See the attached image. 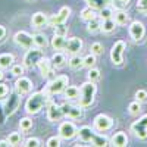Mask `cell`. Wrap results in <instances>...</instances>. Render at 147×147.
Wrapping results in <instances>:
<instances>
[{
    "label": "cell",
    "mask_w": 147,
    "mask_h": 147,
    "mask_svg": "<svg viewBox=\"0 0 147 147\" xmlns=\"http://www.w3.org/2000/svg\"><path fill=\"white\" fill-rule=\"evenodd\" d=\"M87 31H88V32H99V31H102V21L97 19V18L88 21V24H87Z\"/></svg>",
    "instance_id": "cell-31"
},
{
    "label": "cell",
    "mask_w": 147,
    "mask_h": 147,
    "mask_svg": "<svg viewBox=\"0 0 147 147\" xmlns=\"http://www.w3.org/2000/svg\"><path fill=\"white\" fill-rule=\"evenodd\" d=\"M78 134V129L75 127V124L71 121H65L59 125V137L63 140H71Z\"/></svg>",
    "instance_id": "cell-9"
},
{
    "label": "cell",
    "mask_w": 147,
    "mask_h": 147,
    "mask_svg": "<svg viewBox=\"0 0 147 147\" xmlns=\"http://www.w3.org/2000/svg\"><path fill=\"white\" fill-rule=\"evenodd\" d=\"M128 144V137L124 131L115 132L113 137L110 138V146H116V147H125Z\"/></svg>",
    "instance_id": "cell-20"
},
{
    "label": "cell",
    "mask_w": 147,
    "mask_h": 147,
    "mask_svg": "<svg viewBox=\"0 0 147 147\" xmlns=\"http://www.w3.org/2000/svg\"><path fill=\"white\" fill-rule=\"evenodd\" d=\"M10 146H21L22 144V134L21 132H12L7 137Z\"/></svg>",
    "instance_id": "cell-32"
},
{
    "label": "cell",
    "mask_w": 147,
    "mask_h": 147,
    "mask_svg": "<svg viewBox=\"0 0 147 147\" xmlns=\"http://www.w3.org/2000/svg\"><path fill=\"white\" fill-rule=\"evenodd\" d=\"M87 77H88V81H97L100 78V71L96 69V68H90Z\"/></svg>",
    "instance_id": "cell-37"
},
{
    "label": "cell",
    "mask_w": 147,
    "mask_h": 147,
    "mask_svg": "<svg viewBox=\"0 0 147 147\" xmlns=\"http://www.w3.org/2000/svg\"><path fill=\"white\" fill-rule=\"evenodd\" d=\"M31 88H32V81L30 78L24 77V75L22 77H18V80L15 82V91L18 94H21V96L28 94L31 91Z\"/></svg>",
    "instance_id": "cell-14"
},
{
    "label": "cell",
    "mask_w": 147,
    "mask_h": 147,
    "mask_svg": "<svg viewBox=\"0 0 147 147\" xmlns=\"http://www.w3.org/2000/svg\"><path fill=\"white\" fill-rule=\"evenodd\" d=\"M136 100L140 102V103L147 102V91H146V90H138V91L136 93Z\"/></svg>",
    "instance_id": "cell-42"
},
{
    "label": "cell",
    "mask_w": 147,
    "mask_h": 147,
    "mask_svg": "<svg viewBox=\"0 0 147 147\" xmlns=\"http://www.w3.org/2000/svg\"><path fill=\"white\" fill-rule=\"evenodd\" d=\"M78 138L84 143H91L93 146H97V147H106V146H110V141L106 136H100V134L94 132V129H91V127H81L78 129Z\"/></svg>",
    "instance_id": "cell-1"
},
{
    "label": "cell",
    "mask_w": 147,
    "mask_h": 147,
    "mask_svg": "<svg viewBox=\"0 0 147 147\" xmlns=\"http://www.w3.org/2000/svg\"><path fill=\"white\" fill-rule=\"evenodd\" d=\"M24 68L25 66H21V65H12V75H15V77H22L24 75Z\"/></svg>",
    "instance_id": "cell-40"
},
{
    "label": "cell",
    "mask_w": 147,
    "mask_h": 147,
    "mask_svg": "<svg viewBox=\"0 0 147 147\" xmlns=\"http://www.w3.org/2000/svg\"><path fill=\"white\" fill-rule=\"evenodd\" d=\"M69 15H71V9L68 6H63L56 15H53L52 18H49V27L55 28L56 25H59V24H65L66 19L69 18Z\"/></svg>",
    "instance_id": "cell-13"
},
{
    "label": "cell",
    "mask_w": 147,
    "mask_h": 147,
    "mask_svg": "<svg viewBox=\"0 0 147 147\" xmlns=\"http://www.w3.org/2000/svg\"><path fill=\"white\" fill-rule=\"evenodd\" d=\"M22 146H27V147H38V146H41V144H40V140H38V138H28L27 141H24Z\"/></svg>",
    "instance_id": "cell-43"
},
{
    "label": "cell",
    "mask_w": 147,
    "mask_h": 147,
    "mask_svg": "<svg viewBox=\"0 0 147 147\" xmlns=\"http://www.w3.org/2000/svg\"><path fill=\"white\" fill-rule=\"evenodd\" d=\"M116 21L112 19V18H109V19H105L102 21V31L103 32H112L115 28H116Z\"/></svg>",
    "instance_id": "cell-30"
},
{
    "label": "cell",
    "mask_w": 147,
    "mask_h": 147,
    "mask_svg": "<svg viewBox=\"0 0 147 147\" xmlns=\"http://www.w3.org/2000/svg\"><path fill=\"white\" fill-rule=\"evenodd\" d=\"M3 77H5V75H3V69L0 68V80H3Z\"/></svg>",
    "instance_id": "cell-49"
},
{
    "label": "cell",
    "mask_w": 147,
    "mask_h": 147,
    "mask_svg": "<svg viewBox=\"0 0 147 147\" xmlns=\"http://www.w3.org/2000/svg\"><path fill=\"white\" fill-rule=\"evenodd\" d=\"M131 132H134V136L140 140L147 138V115H143L138 121H136L131 125Z\"/></svg>",
    "instance_id": "cell-7"
},
{
    "label": "cell",
    "mask_w": 147,
    "mask_h": 147,
    "mask_svg": "<svg viewBox=\"0 0 147 147\" xmlns=\"http://www.w3.org/2000/svg\"><path fill=\"white\" fill-rule=\"evenodd\" d=\"M97 18V13H96V9H93L91 6H87L85 9L81 10V19L85 21V22H88L91 19Z\"/></svg>",
    "instance_id": "cell-26"
},
{
    "label": "cell",
    "mask_w": 147,
    "mask_h": 147,
    "mask_svg": "<svg viewBox=\"0 0 147 147\" xmlns=\"http://www.w3.org/2000/svg\"><path fill=\"white\" fill-rule=\"evenodd\" d=\"M5 119H6L5 109H3V105H0V125H3V124H5Z\"/></svg>",
    "instance_id": "cell-46"
},
{
    "label": "cell",
    "mask_w": 147,
    "mask_h": 147,
    "mask_svg": "<svg viewBox=\"0 0 147 147\" xmlns=\"http://www.w3.org/2000/svg\"><path fill=\"white\" fill-rule=\"evenodd\" d=\"M44 55H43V52L40 50V47H31V49H28L27 50V53H25V56H24V66L25 68H34V66H37V63L40 62V59L43 57Z\"/></svg>",
    "instance_id": "cell-5"
},
{
    "label": "cell",
    "mask_w": 147,
    "mask_h": 147,
    "mask_svg": "<svg viewBox=\"0 0 147 147\" xmlns=\"http://www.w3.org/2000/svg\"><path fill=\"white\" fill-rule=\"evenodd\" d=\"M113 15H115V13H113V10H112V7H110V6H106V7L100 9V12H99V16H100V19H102V21L112 18Z\"/></svg>",
    "instance_id": "cell-34"
},
{
    "label": "cell",
    "mask_w": 147,
    "mask_h": 147,
    "mask_svg": "<svg viewBox=\"0 0 147 147\" xmlns=\"http://www.w3.org/2000/svg\"><path fill=\"white\" fill-rule=\"evenodd\" d=\"M19 128H21V131H24V132L30 131V129L32 128V119H30V118H22V119L19 121Z\"/></svg>",
    "instance_id": "cell-33"
},
{
    "label": "cell",
    "mask_w": 147,
    "mask_h": 147,
    "mask_svg": "<svg viewBox=\"0 0 147 147\" xmlns=\"http://www.w3.org/2000/svg\"><path fill=\"white\" fill-rule=\"evenodd\" d=\"M65 97L68 100H72V99H78L80 97V88L75 87V85H68V87L65 88Z\"/></svg>",
    "instance_id": "cell-27"
},
{
    "label": "cell",
    "mask_w": 147,
    "mask_h": 147,
    "mask_svg": "<svg viewBox=\"0 0 147 147\" xmlns=\"http://www.w3.org/2000/svg\"><path fill=\"white\" fill-rule=\"evenodd\" d=\"M50 60H52V65H53L55 69L62 68V66H65V63H66V57H65V55H63V53H60V52H56V53L52 56Z\"/></svg>",
    "instance_id": "cell-22"
},
{
    "label": "cell",
    "mask_w": 147,
    "mask_h": 147,
    "mask_svg": "<svg viewBox=\"0 0 147 147\" xmlns=\"http://www.w3.org/2000/svg\"><path fill=\"white\" fill-rule=\"evenodd\" d=\"M31 25L37 30L44 28V27L49 25V18L43 13V12H37V13H34L32 18H31Z\"/></svg>",
    "instance_id": "cell-19"
},
{
    "label": "cell",
    "mask_w": 147,
    "mask_h": 147,
    "mask_svg": "<svg viewBox=\"0 0 147 147\" xmlns=\"http://www.w3.org/2000/svg\"><path fill=\"white\" fill-rule=\"evenodd\" d=\"M34 37V44H35V47H40V49H46L47 46H49V41H47V37L44 35V34H34L32 35Z\"/></svg>",
    "instance_id": "cell-28"
},
{
    "label": "cell",
    "mask_w": 147,
    "mask_h": 147,
    "mask_svg": "<svg viewBox=\"0 0 147 147\" xmlns=\"http://www.w3.org/2000/svg\"><path fill=\"white\" fill-rule=\"evenodd\" d=\"M140 110H141V103L140 102H132V103H129V106H128V112L131 113V115H138L140 113Z\"/></svg>",
    "instance_id": "cell-35"
},
{
    "label": "cell",
    "mask_w": 147,
    "mask_h": 147,
    "mask_svg": "<svg viewBox=\"0 0 147 147\" xmlns=\"http://www.w3.org/2000/svg\"><path fill=\"white\" fill-rule=\"evenodd\" d=\"M60 106H62L65 116H68L71 119H82L84 118V110H82L81 106H74L71 103H63Z\"/></svg>",
    "instance_id": "cell-12"
},
{
    "label": "cell",
    "mask_w": 147,
    "mask_h": 147,
    "mask_svg": "<svg viewBox=\"0 0 147 147\" xmlns=\"http://www.w3.org/2000/svg\"><path fill=\"white\" fill-rule=\"evenodd\" d=\"M46 146L47 147H59L60 146V137H50L47 141H46Z\"/></svg>",
    "instance_id": "cell-41"
},
{
    "label": "cell",
    "mask_w": 147,
    "mask_h": 147,
    "mask_svg": "<svg viewBox=\"0 0 147 147\" xmlns=\"http://www.w3.org/2000/svg\"><path fill=\"white\" fill-rule=\"evenodd\" d=\"M65 46H66V40L63 35H53L52 38V47L55 50H65Z\"/></svg>",
    "instance_id": "cell-24"
},
{
    "label": "cell",
    "mask_w": 147,
    "mask_h": 147,
    "mask_svg": "<svg viewBox=\"0 0 147 147\" xmlns=\"http://www.w3.org/2000/svg\"><path fill=\"white\" fill-rule=\"evenodd\" d=\"M68 82H69V78H68L66 75L55 77V78H52V81L44 87V91H46L49 96L60 94V93H63L65 88L68 87Z\"/></svg>",
    "instance_id": "cell-4"
},
{
    "label": "cell",
    "mask_w": 147,
    "mask_h": 147,
    "mask_svg": "<svg viewBox=\"0 0 147 147\" xmlns=\"http://www.w3.org/2000/svg\"><path fill=\"white\" fill-rule=\"evenodd\" d=\"M68 30H69V28L65 25V24H59V25L55 27V34H56V35H63V37H65V35L68 34Z\"/></svg>",
    "instance_id": "cell-39"
},
{
    "label": "cell",
    "mask_w": 147,
    "mask_h": 147,
    "mask_svg": "<svg viewBox=\"0 0 147 147\" xmlns=\"http://www.w3.org/2000/svg\"><path fill=\"white\" fill-rule=\"evenodd\" d=\"M113 127V119L105 115V113H100L94 118V128L100 132H105V131H109L110 128Z\"/></svg>",
    "instance_id": "cell-10"
},
{
    "label": "cell",
    "mask_w": 147,
    "mask_h": 147,
    "mask_svg": "<svg viewBox=\"0 0 147 147\" xmlns=\"http://www.w3.org/2000/svg\"><path fill=\"white\" fill-rule=\"evenodd\" d=\"M9 94V87L6 84L0 82V99H3V97H6Z\"/></svg>",
    "instance_id": "cell-45"
},
{
    "label": "cell",
    "mask_w": 147,
    "mask_h": 147,
    "mask_svg": "<svg viewBox=\"0 0 147 147\" xmlns=\"http://www.w3.org/2000/svg\"><path fill=\"white\" fill-rule=\"evenodd\" d=\"M146 34V30H144V25L140 22V21H132L131 25H129V35L132 40L136 41H140Z\"/></svg>",
    "instance_id": "cell-16"
},
{
    "label": "cell",
    "mask_w": 147,
    "mask_h": 147,
    "mask_svg": "<svg viewBox=\"0 0 147 147\" xmlns=\"http://www.w3.org/2000/svg\"><path fill=\"white\" fill-rule=\"evenodd\" d=\"M90 50H91V53L93 55H102L103 53V44L102 43H93L91 46H90Z\"/></svg>",
    "instance_id": "cell-38"
},
{
    "label": "cell",
    "mask_w": 147,
    "mask_h": 147,
    "mask_svg": "<svg viewBox=\"0 0 147 147\" xmlns=\"http://www.w3.org/2000/svg\"><path fill=\"white\" fill-rule=\"evenodd\" d=\"M13 62H15V57H13L12 53H2V55H0V68H2V69L12 68Z\"/></svg>",
    "instance_id": "cell-21"
},
{
    "label": "cell",
    "mask_w": 147,
    "mask_h": 147,
    "mask_svg": "<svg viewBox=\"0 0 147 147\" xmlns=\"http://www.w3.org/2000/svg\"><path fill=\"white\" fill-rule=\"evenodd\" d=\"M68 65L72 69H80L84 66V57H81L80 55H72V57L68 60Z\"/></svg>",
    "instance_id": "cell-25"
},
{
    "label": "cell",
    "mask_w": 147,
    "mask_h": 147,
    "mask_svg": "<svg viewBox=\"0 0 147 147\" xmlns=\"http://www.w3.org/2000/svg\"><path fill=\"white\" fill-rule=\"evenodd\" d=\"M94 63H96V55H93V53H90L88 56H85L84 57V66L85 68H93L94 66Z\"/></svg>",
    "instance_id": "cell-36"
},
{
    "label": "cell",
    "mask_w": 147,
    "mask_h": 147,
    "mask_svg": "<svg viewBox=\"0 0 147 147\" xmlns=\"http://www.w3.org/2000/svg\"><path fill=\"white\" fill-rule=\"evenodd\" d=\"M5 35H6V28L3 25H0V40H2Z\"/></svg>",
    "instance_id": "cell-47"
},
{
    "label": "cell",
    "mask_w": 147,
    "mask_h": 147,
    "mask_svg": "<svg viewBox=\"0 0 147 147\" xmlns=\"http://www.w3.org/2000/svg\"><path fill=\"white\" fill-rule=\"evenodd\" d=\"M85 2H87V5L91 6L93 9L100 10V9H103V7H106V6H110L113 0H85Z\"/></svg>",
    "instance_id": "cell-23"
},
{
    "label": "cell",
    "mask_w": 147,
    "mask_h": 147,
    "mask_svg": "<svg viewBox=\"0 0 147 147\" xmlns=\"http://www.w3.org/2000/svg\"><path fill=\"white\" fill-rule=\"evenodd\" d=\"M37 66L40 68V72H41V75L43 78H55L53 77V65H52V60L50 59H47V57H41L40 59V62L37 63Z\"/></svg>",
    "instance_id": "cell-15"
},
{
    "label": "cell",
    "mask_w": 147,
    "mask_h": 147,
    "mask_svg": "<svg viewBox=\"0 0 147 147\" xmlns=\"http://www.w3.org/2000/svg\"><path fill=\"white\" fill-rule=\"evenodd\" d=\"M5 146H10L9 140H0V147H5Z\"/></svg>",
    "instance_id": "cell-48"
},
{
    "label": "cell",
    "mask_w": 147,
    "mask_h": 147,
    "mask_svg": "<svg viewBox=\"0 0 147 147\" xmlns=\"http://www.w3.org/2000/svg\"><path fill=\"white\" fill-rule=\"evenodd\" d=\"M97 91V85L94 84V81H88L84 82L80 88V97H78V106H81L82 109L90 107L94 102V96Z\"/></svg>",
    "instance_id": "cell-3"
},
{
    "label": "cell",
    "mask_w": 147,
    "mask_h": 147,
    "mask_svg": "<svg viewBox=\"0 0 147 147\" xmlns=\"http://www.w3.org/2000/svg\"><path fill=\"white\" fill-rule=\"evenodd\" d=\"M65 116L63 110H62V106L60 105H50L47 109V119L50 122H56V121H60Z\"/></svg>",
    "instance_id": "cell-17"
},
{
    "label": "cell",
    "mask_w": 147,
    "mask_h": 147,
    "mask_svg": "<svg viewBox=\"0 0 147 147\" xmlns=\"http://www.w3.org/2000/svg\"><path fill=\"white\" fill-rule=\"evenodd\" d=\"M121 2H122V3H125V5H128V3L131 2V0H121Z\"/></svg>",
    "instance_id": "cell-50"
},
{
    "label": "cell",
    "mask_w": 147,
    "mask_h": 147,
    "mask_svg": "<svg viewBox=\"0 0 147 147\" xmlns=\"http://www.w3.org/2000/svg\"><path fill=\"white\" fill-rule=\"evenodd\" d=\"M115 21L118 25H125V24L129 21V15L125 10H116L115 12Z\"/></svg>",
    "instance_id": "cell-29"
},
{
    "label": "cell",
    "mask_w": 147,
    "mask_h": 147,
    "mask_svg": "<svg viewBox=\"0 0 147 147\" xmlns=\"http://www.w3.org/2000/svg\"><path fill=\"white\" fill-rule=\"evenodd\" d=\"M124 50H125V43L122 40H118L110 50V59H112L113 65H122L124 63Z\"/></svg>",
    "instance_id": "cell-8"
},
{
    "label": "cell",
    "mask_w": 147,
    "mask_h": 147,
    "mask_svg": "<svg viewBox=\"0 0 147 147\" xmlns=\"http://www.w3.org/2000/svg\"><path fill=\"white\" fill-rule=\"evenodd\" d=\"M19 103H21V94H18L16 91L9 93V97L6 99V102L3 105L6 116H12V115H13L18 110V107H19Z\"/></svg>",
    "instance_id": "cell-6"
},
{
    "label": "cell",
    "mask_w": 147,
    "mask_h": 147,
    "mask_svg": "<svg viewBox=\"0 0 147 147\" xmlns=\"http://www.w3.org/2000/svg\"><path fill=\"white\" fill-rule=\"evenodd\" d=\"M82 49V40L78 38V37H72L66 41V46H65V50L66 53L69 55H78Z\"/></svg>",
    "instance_id": "cell-18"
},
{
    "label": "cell",
    "mask_w": 147,
    "mask_h": 147,
    "mask_svg": "<svg viewBox=\"0 0 147 147\" xmlns=\"http://www.w3.org/2000/svg\"><path fill=\"white\" fill-rule=\"evenodd\" d=\"M137 10L141 13H147V0H138L137 2Z\"/></svg>",
    "instance_id": "cell-44"
},
{
    "label": "cell",
    "mask_w": 147,
    "mask_h": 147,
    "mask_svg": "<svg viewBox=\"0 0 147 147\" xmlns=\"http://www.w3.org/2000/svg\"><path fill=\"white\" fill-rule=\"evenodd\" d=\"M49 99H50V96H49L44 90H43V91H37V93H34L30 99L27 100V103H25V110H27L30 115L38 113L40 110L47 105Z\"/></svg>",
    "instance_id": "cell-2"
},
{
    "label": "cell",
    "mask_w": 147,
    "mask_h": 147,
    "mask_svg": "<svg viewBox=\"0 0 147 147\" xmlns=\"http://www.w3.org/2000/svg\"><path fill=\"white\" fill-rule=\"evenodd\" d=\"M13 40L19 47H24V49H27V50L35 46L34 44V37L30 35L27 31H18L15 34V37H13Z\"/></svg>",
    "instance_id": "cell-11"
}]
</instances>
